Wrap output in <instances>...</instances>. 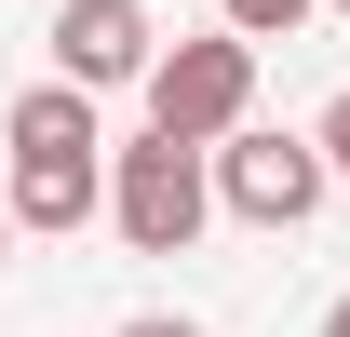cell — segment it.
I'll use <instances>...</instances> for the list:
<instances>
[{
    "mask_svg": "<svg viewBox=\"0 0 350 337\" xmlns=\"http://www.w3.org/2000/svg\"><path fill=\"white\" fill-rule=\"evenodd\" d=\"M108 216H122V243H135V256H189V243H202V216H216L202 149H175V135L108 149Z\"/></svg>",
    "mask_w": 350,
    "mask_h": 337,
    "instance_id": "6da1fadb",
    "label": "cell"
},
{
    "mask_svg": "<svg viewBox=\"0 0 350 337\" xmlns=\"http://www.w3.org/2000/svg\"><path fill=\"white\" fill-rule=\"evenodd\" d=\"M243 95H256V41H175V54H148V135H175V149L243 135Z\"/></svg>",
    "mask_w": 350,
    "mask_h": 337,
    "instance_id": "7a4b0ae2",
    "label": "cell"
},
{
    "mask_svg": "<svg viewBox=\"0 0 350 337\" xmlns=\"http://www.w3.org/2000/svg\"><path fill=\"white\" fill-rule=\"evenodd\" d=\"M202 175H216V203L256 216V229H297V216L323 203V149H310V135H216Z\"/></svg>",
    "mask_w": 350,
    "mask_h": 337,
    "instance_id": "3957f363",
    "label": "cell"
},
{
    "mask_svg": "<svg viewBox=\"0 0 350 337\" xmlns=\"http://www.w3.org/2000/svg\"><path fill=\"white\" fill-rule=\"evenodd\" d=\"M148 54H162V27H148L135 0H68V14H54V68H68V95L148 82Z\"/></svg>",
    "mask_w": 350,
    "mask_h": 337,
    "instance_id": "277c9868",
    "label": "cell"
},
{
    "mask_svg": "<svg viewBox=\"0 0 350 337\" xmlns=\"http://www.w3.org/2000/svg\"><path fill=\"white\" fill-rule=\"evenodd\" d=\"M108 203V149H14V229H81Z\"/></svg>",
    "mask_w": 350,
    "mask_h": 337,
    "instance_id": "5b68a950",
    "label": "cell"
},
{
    "mask_svg": "<svg viewBox=\"0 0 350 337\" xmlns=\"http://www.w3.org/2000/svg\"><path fill=\"white\" fill-rule=\"evenodd\" d=\"M216 14H229V41H297L323 0H216Z\"/></svg>",
    "mask_w": 350,
    "mask_h": 337,
    "instance_id": "8992f818",
    "label": "cell"
},
{
    "mask_svg": "<svg viewBox=\"0 0 350 337\" xmlns=\"http://www.w3.org/2000/svg\"><path fill=\"white\" fill-rule=\"evenodd\" d=\"M310 149H323V189H350V95L323 108V122H310Z\"/></svg>",
    "mask_w": 350,
    "mask_h": 337,
    "instance_id": "52a82bcc",
    "label": "cell"
},
{
    "mask_svg": "<svg viewBox=\"0 0 350 337\" xmlns=\"http://www.w3.org/2000/svg\"><path fill=\"white\" fill-rule=\"evenodd\" d=\"M122 337H202V324H189V310H148V324H122Z\"/></svg>",
    "mask_w": 350,
    "mask_h": 337,
    "instance_id": "ba28073f",
    "label": "cell"
},
{
    "mask_svg": "<svg viewBox=\"0 0 350 337\" xmlns=\"http://www.w3.org/2000/svg\"><path fill=\"white\" fill-rule=\"evenodd\" d=\"M323 337H350V297H337V310H323Z\"/></svg>",
    "mask_w": 350,
    "mask_h": 337,
    "instance_id": "9c48e42d",
    "label": "cell"
},
{
    "mask_svg": "<svg viewBox=\"0 0 350 337\" xmlns=\"http://www.w3.org/2000/svg\"><path fill=\"white\" fill-rule=\"evenodd\" d=\"M0 243H14V216H0Z\"/></svg>",
    "mask_w": 350,
    "mask_h": 337,
    "instance_id": "30bf717a",
    "label": "cell"
},
{
    "mask_svg": "<svg viewBox=\"0 0 350 337\" xmlns=\"http://www.w3.org/2000/svg\"><path fill=\"white\" fill-rule=\"evenodd\" d=\"M323 14H350V0H323Z\"/></svg>",
    "mask_w": 350,
    "mask_h": 337,
    "instance_id": "8fae6325",
    "label": "cell"
}]
</instances>
